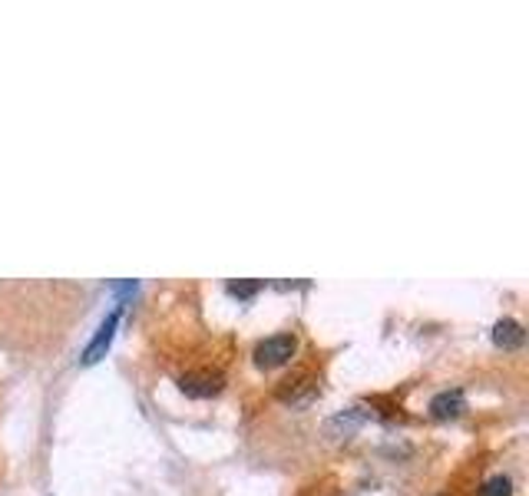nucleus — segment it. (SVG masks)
<instances>
[{
	"mask_svg": "<svg viewBox=\"0 0 529 496\" xmlns=\"http://www.w3.org/2000/svg\"><path fill=\"white\" fill-rule=\"evenodd\" d=\"M295 351H298L295 334H271V338H265L259 348H255V364L265 367V371H269V367H281L295 357Z\"/></svg>",
	"mask_w": 529,
	"mask_h": 496,
	"instance_id": "nucleus-1",
	"label": "nucleus"
},
{
	"mask_svg": "<svg viewBox=\"0 0 529 496\" xmlns=\"http://www.w3.org/2000/svg\"><path fill=\"white\" fill-rule=\"evenodd\" d=\"M314 394H318V381H314L308 371H302V375L295 377H285L281 387H278V397L285 404H291V407H304L308 401H314Z\"/></svg>",
	"mask_w": 529,
	"mask_h": 496,
	"instance_id": "nucleus-2",
	"label": "nucleus"
},
{
	"mask_svg": "<svg viewBox=\"0 0 529 496\" xmlns=\"http://www.w3.org/2000/svg\"><path fill=\"white\" fill-rule=\"evenodd\" d=\"M116 324H120V311H113L103 324H100V331H96V338L90 341V348L83 351V364H96V361H103L106 351H110V344H113Z\"/></svg>",
	"mask_w": 529,
	"mask_h": 496,
	"instance_id": "nucleus-3",
	"label": "nucleus"
},
{
	"mask_svg": "<svg viewBox=\"0 0 529 496\" xmlns=\"http://www.w3.org/2000/svg\"><path fill=\"white\" fill-rule=\"evenodd\" d=\"M179 387H183V394H189V397H216V394L222 391V375H208V371L185 375L183 381H179Z\"/></svg>",
	"mask_w": 529,
	"mask_h": 496,
	"instance_id": "nucleus-4",
	"label": "nucleus"
},
{
	"mask_svg": "<svg viewBox=\"0 0 529 496\" xmlns=\"http://www.w3.org/2000/svg\"><path fill=\"white\" fill-rule=\"evenodd\" d=\"M463 410H467V397H463V391H443L430 401V417H437V420L460 417Z\"/></svg>",
	"mask_w": 529,
	"mask_h": 496,
	"instance_id": "nucleus-5",
	"label": "nucleus"
},
{
	"mask_svg": "<svg viewBox=\"0 0 529 496\" xmlns=\"http://www.w3.org/2000/svg\"><path fill=\"white\" fill-rule=\"evenodd\" d=\"M523 341H526V331H523L520 322H513V318H503V322L493 324V344L503 351H516L523 348Z\"/></svg>",
	"mask_w": 529,
	"mask_h": 496,
	"instance_id": "nucleus-6",
	"label": "nucleus"
},
{
	"mask_svg": "<svg viewBox=\"0 0 529 496\" xmlns=\"http://www.w3.org/2000/svg\"><path fill=\"white\" fill-rule=\"evenodd\" d=\"M480 496H513V487L506 477H490L480 490Z\"/></svg>",
	"mask_w": 529,
	"mask_h": 496,
	"instance_id": "nucleus-7",
	"label": "nucleus"
},
{
	"mask_svg": "<svg viewBox=\"0 0 529 496\" xmlns=\"http://www.w3.org/2000/svg\"><path fill=\"white\" fill-rule=\"evenodd\" d=\"M261 288V281H228V295L235 298H252Z\"/></svg>",
	"mask_w": 529,
	"mask_h": 496,
	"instance_id": "nucleus-8",
	"label": "nucleus"
}]
</instances>
